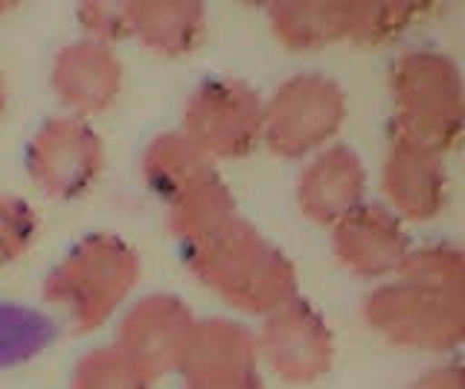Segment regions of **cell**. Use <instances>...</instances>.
Segmentation results:
<instances>
[{"label":"cell","mask_w":465,"mask_h":389,"mask_svg":"<svg viewBox=\"0 0 465 389\" xmlns=\"http://www.w3.org/2000/svg\"><path fill=\"white\" fill-rule=\"evenodd\" d=\"M346 102L341 88L326 76H294L273 93L265 108L268 146L276 154L300 157L320 149L343 122Z\"/></svg>","instance_id":"5b68a950"},{"label":"cell","mask_w":465,"mask_h":389,"mask_svg":"<svg viewBox=\"0 0 465 389\" xmlns=\"http://www.w3.org/2000/svg\"><path fill=\"white\" fill-rule=\"evenodd\" d=\"M259 349L271 369L291 384H309L331 364V335L326 323L297 299L268 316Z\"/></svg>","instance_id":"9c48e42d"},{"label":"cell","mask_w":465,"mask_h":389,"mask_svg":"<svg viewBox=\"0 0 465 389\" xmlns=\"http://www.w3.org/2000/svg\"><path fill=\"white\" fill-rule=\"evenodd\" d=\"M363 195V166L346 146L326 149L300 178V209L312 221L338 224Z\"/></svg>","instance_id":"4fadbf2b"},{"label":"cell","mask_w":465,"mask_h":389,"mask_svg":"<svg viewBox=\"0 0 465 389\" xmlns=\"http://www.w3.org/2000/svg\"><path fill=\"white\" fill-rule=\"evenodd\" d=\"M183 389H262L256 366H230V369H201L186 372Z\"/></svg>","instance_id":"44dd1931"},{"label":"cell","mask_w":465,"mask_h":389,"mask_svg":"<svg viewBox=\"0 0 465 389\" xmlns=\"http://www.w3.org/2000/svg\"><path fill=\"white\" fill-rule=\"evenodd\" d=\"M334 253L361 277H381L404 265L407 241L396 215L375 207H355L334 224Z\"/></svg>","instance_id":"30bf717a"},{"label":"cell","mask_w":465,"mask_h":389,"mask_svg":"<svg viewBox=\"0 0 465 389\" xmlns=\"http://www.w3.org/2000/svg\"><path fill=\"white\" fill-rule=\"evenodd\" d=\"M0 111H4V79H0Z\"/></svg>","instance_id":"603a6c76"},{"label":"cell","mask_w":465,"mask_h":389,"mask_svg":"<svg viewBox=\"0 0 465 389\" xmlns=\"http://www.w3.org/2000/svg\"><path fill=\"white\" fill-rule=\"evenodd\" d=\"M273 33L291 50H314L349 35L352 4H323V0H305V4H276Z\"/></svg>","instance_id":"9a60e30c"},{"label":"cell","mask_w":465,"mask_h":389,"mask_svg":"<svg viewBox=\"0 0 465 389\" xmlns=\"http://www.w3.org/2000/svg\"><path fill=\"white\" fill-rule=\"evenodd\" d=\"M143 171L152 190L160 198H166L169 204L178 195H183L189 186L213 175L210 157L198 146H193L183 134H166L152 142L149 151H145Z\"/></svg>","instance_id":"e0dca14e"},{"label":"cell","mask_w":465,"mask_h":389,"mask_svg":"<svg viewBox=\"0 0 465 389\" xmlns=\"http://www.w3.org/2000/svg\"><path fill=\"white\" fill-rule=\"evenodd\" d=\"M399 137L433 154H442L457 140L462 125L460 73L445 55L413 53L392 70Z\"/></svg>","instance_id":"277c9868"},{"label":"cell","mask_w":465,"mask_h":389,"mask_svg":"<svg viewBox=\"0 0 465 389\" xmlns=\"http://www.w3.org/2000/svg\"><path fill=\"white\" fill-rule=\"evenodd\" d=\"M195 320L172 297H149L128 311L120 326V349L145 378L181 369Z\"/></svg>","instance_id":"ba28073f"},{"label":"cell","mask_w":465,"mask_h":389,"mask_svg":"<svg viewBox=\"0 0 465 389\" xmlns=\"http://www.w3.org/2000/svg\"><path fill=\"white\" fill-rule=\"evenodd\" d=\"M442 154H433L413 142L396 140L384 166V192L392 209L404 219L425 221L440 212L445 200Z\"/></svg>","instance_id":"7c38bea8"},{"label":"cell","mask_w":465,"mask_h":389,"mask_svg":"<svg viewBox=\"0 0 465 389\" xmlns=\"http://www.w3.org/2000/svg\"><path fill=\"white\" fill-rule=\"evenodd\" d=\"M416 15L413 4H352V21H349V38L381 41L404 30Z\"/></svg>","instance_id":"d6986e66"},{"label":"cell","mask_w":465,"mask_h":389,"mask_svg":"<svg viewBox=\"0 0 465 389\" xmlns=\"http://www.w3.org/2000/svg\"><path fill=\"white\" fill-rule=\"evenodd\" d=\"M125 30L145 47L163 55H183L203 35V9L198 4H131L125 6Z\"/></svg>","instance_id":"5bb4252c"},{"label":"cell","mask_w":465,"mask_h":389,"mask_svg":"<svg viewBox=\"0 0 465 389\" xmlns=\"http://www.w3.org/2000/svg\"><path fill=\"white\" fill-rule=\"evenodd\" d=\"M265 128V108L242 82L215 79L189 99L183 137L207 157L247 154Z\"/></svg>","instance_id":"8992f818"},{"label":"cell","mask_w":465,"mask_h":389,"mask_svg":"<svg viewBox=\"0 0 465 389\" xmlns=\"http://www.w3.org/2000/svg\"><path fill=\"white\" fill-rule=\"evenodd\" d=\"M73 389H152V378L116 349L91 352L73 374Z\"/></svg>","instance_id":"ac0fdd59"},{"label":"cell","mask_w":465,"mask_h":389,"mask_svg":"<svg viewBox=\"0 0 465 389\" xmlns=\"http://www.w3.org/2000/svg\"><path fill=\"white\" fill-rule=\"evenodd\" d=\"M140 277V262L125 241L91 236L79 241L44 282V297L62 308L73 328L105 323Z\"/></svg>","instance_id":"3957f363"},{"label":"cell","mask_w":465,"mask_h":389,"mask_svg":"<svg viewBox=\"0 0 465 389\" xmlns=\"http://www.w3.org/2000/svg\"><path fill=\"white\" fill-rule=\"evenodd\" d=\"M232 219H236V207L215 175H207L172 200V229L186 250H195L198 244L213 238Z\"/></svg>","instance_id":"2e32d148"},{"label":"cell","mask_w":465,"mask_h":389,"mask_svg":"<svg viewBox=\"0 0 465 389\" xmlns=\"http://www.w3.org/2000/svg\"><path fill=\"white\" fill-rule=\"evenodd\" d=\"M189 262L203 282L242 311L273 314L294 299L297 279L285 256L239 215L189 250Z\"/></svg>","instance_id":"7a4b0ae2"},{"label":"cell","mask_w":465,"mask_h":389,"mask_svg":"<svg viewBox=\"0 0 465 389\" xmlns=\"http://www.w3.org/2000/svg\"><path fill=\"white\" fill-rule=\"evenodd\" d=\"M35 233V215L24 200L0 198V265L21 256Z\"/></svg>","instance_id":"ffe728a7"},{"label":"cell","mask_w":465,"mask_h":389,"mask_svg":"<svg viewBox=\"0 0 465 389\" xmlns=\"http://www.w3.org/2000/svg\"><path fill=\"white\" fill-rule=\"evenodd\" d=\"M419 389H462V386H460L457 369H442V372H436V374H430V378L421 381Z\"/></svg>","instance_id":"7402d4cb"},{"label":"cell","mask_w":465,"mask_h":389,"mask_svg":"<svg viewBox=\"0 0 465 389\" xmlns=\"http://www.w3.org/2000/svg\"><path fill=\"white\" fill-rule=\"evenodd\" d=\"M123 67L99 41H79L64 47L53 64V88L76 113H99L120 93Z\"/></svg>","instance_id":"8fae6325"},{"label":"cell","mask_w":465,"mask_h":389,"mask_svg":"<svg viewBox=\"0 0 465 389\" xmlns=\"http://www.w3.org/2000/svg\"><path fill=\"white\" fill-rule=\"evenodd\" d=\"M401 282L370 294L367 323L399 345L448 349L462 337V258L450 248H428L404 258Z\"/></svg>","instance_id":"6da1fadb"},{"label":"cell","mask_w":465,"mask_h":389,"mask_svg":"<svg viewBox=\"0 0 465 389\" xmlns=\"http://www.w3.org/2000/svg\"><path fill=\"white\" fill-rule=\"evenodd\" d=\"M26 166L44 192L79 198L102 171V142L79 120L44 122L26 154Z\"/></svg>","instance_id":"52a82bcc"}]
</instances>
